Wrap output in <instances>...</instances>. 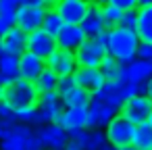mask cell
<instances>
[{
	"instance_id": "1",
	"label": "cell",
	"mask_w": 152,
	"mask_h": 150,
	"mask_svg": "<svg viewBox=\"0 0 152 150\" xmlns=\"http://www.w3.org/2000/svg\"><path fill=\"white\" fill-rule=\"evenodd\" d=\"M137 48H140V38H137L135 31L123 29V27H113L108 31L106 54H110L119 63L129 67L135 61V56H137Z\"/></svg>"
},
{
	"instance_id": "2",
	"label": "cell",
	"mask_w": 152,
	"mask_h": 150,
	"mask_svg": "<svg viewBox=\"0 0 152 150\" xmlns=\"http://www.w3.org/2000/svg\"><path fill=\"white\" fill-rule=\"evenodd\" d=\"M38 96L40 94L36 86L21 77L2 88V102H7L15 113L25 110V108H38Z\"/></svg>"
},
{
	"instance_id": "3",
	"label": "cell",
	"mask_w": 152,
	"mask_h": 150,
	"mask_svg": "<svg viewBox=\"0 0 152 150\" xmlns=\"http://www.w3.org/2000/svg\"><path fill=\"white\" fill-rule=\"evenodd\" d=\"M48 9H54V7L50 2H40V0H23V2H19V7H17L15 27H19L25 34L42 29V21H44Z\"/></svg>"
},
{
	"instance_id": "4",
	"label": "cell",
	"mask_w": 152,
	"mask_h": 150,
	"mask_svg": "<svg viewBox=\"0 0 152 150\" xmlns=\"http://www.w3.org/2000/svg\"><path fill=\"white\" fill-rule=\"evenodd\" d=\"M104 135H106V142H108L113 148H123V146H129V144H133L135 125L117 113V115H115V117L108 121Z\"/></svg>"
},
{
	"instance_id": "5",
	"label": "cell",
	"mask_w": 152,
	"mask_h": 150,
	"mask_svg": "<svg viewBox=\"0 0 152 150\" xmlns=\"http://www.w3.org/2000/svg\"><path fill=\"white\" fill-rule=\"evenodd\" d=\"M75 54V63L77 67H92L98 69L102 59L106 56V48L96 40V38H86L81 42V46L73 52Z\"/></svg>"
},
{
	"instance_id": "6",
	"label": "cell",
	"mask_w": 152,
	"mask_h": 150,
	"mask_svg": "<svg viewBox=\"0 0 152 150\" xmlns=\"http://www.w3.org/2000/svg\"><path fill=\"white\" fill-rule=\"evenodd\" d=\"M150 113H152V102L146 96H133L119 108V115L125 117L127 121H131L135 127L142 123H148Z\"/></svg>"
},
{
	"instance_id": "7",
	"label": "cell",
	"mask_w": 152,
	"mask_h": 150,
	"mask_svg": "<svg viewBox=\"0 0 152 150\" xmlns=\"http://www.w3.org/2000/svg\"><path fill=\"white\" fill-rule=\"evenodd\" d=\"M90 7L92 4L86 2V0H63V2L54 4V13L61 17L63 23H67V25H79L86 19Z\"/></svg>"
},
{
	"instance_id": "8",
	"label": "cell",
	"mask_w": 152,
	"mask_h": 150,
	"mask_svg": "<svg viewBox=\"0 0 152 150\" xmlns=\"http://www.w3.org/2000/svg\"><path fill=\"white\" fill-rule=\"evenodd\" d=\"M56 38L46 34L44 29H36L31 34H27V42H25V52H31L40 59H48L54 50H56Z\"/></svg>"
},
{
	"instance_id": "9",
	"label": "cell",
	"mask_w": 152,
	"mask_h": 150,
	"mask_svg": "<svg viewBox=\"0 0 152 150\" xmlns=\"http://www.w3.org/2000/svg\"><path fill=\"white\" fill-rule=\"evenodd\" d=\"M46 69H50L52 73H56L58 77H67V75H73L75 69H77V63H75V54L69 52V50H61L56 48L48 59H46Z\"/></svg>"
},
{
	"instance_id": "10",
	"label": "cell",
	"mask_w": 152,
	"mask_h": 150,
	"mask_svg": "<svg viewBox=\"0 0 152 150\" xmlns=\"http://www.w3.org/2000/svg\"><path fill=\"white\" fill-rule=\"evenodd\" d=\"M36 133H38L42 146L48 148V150H63V148L67 146V142H69L67 131H65L63 127L54 125V123H46V125L38 127Z\"/></svg>"
},
{
	"instance_id": "11",
	"label": "cell",
	"mask_w": 152,
	"mask_h": 150,
	"mask_svg": "<svg viewBox=\"0 0 152 150\" xmlns=\"http://www.w3.org/2000/svg\"><path fill=\"white\" fill-rule=\"evenodd\" d=\"M25 42L27 34L19 27H11L0 38V56H19L21 52H25Z\"/></svg>"
},
{
	"instance_id": "12",
	"label": "cell",
	"mask_w": 152,
	"mask_h": 150,
	"mask_svg": "<svg viewBox=\"0 0 152 150\" xmlns=\"http://www.w3.org/2000/svg\"><path fill=\"white\" fill-rule=\"evenodd\" d=\"M73 81L75 86L83 88L86 92H90L92 96L104 88V75L100 69H92V67H77L73 73Z\"/></svg>"
},
{
	"instance_id": "13",
	"label": "cell",
	"mask_w": 152,
	"mask_h": 150,
	"mask_svg": "<svg viewBox=\"0 0 152 150\" xmlns=\"http://www.w3.org/2000/svg\"><path fill=\"white\" fill-rule=\"evenodd\" d=\"M135 34L140 38V44H152V0H142L137 4Z\"/></svg>"
},
{
	"instance_id": "14",
	"label": "cell",
	"mask_w": 152,
	"mask_h": 150,
	"mask_svg": "<svg viewBox=\"0 0 152 150\" xmlns=\"http://www.w3.org/2000/svg\"><path fill=\"white\" fill-rule=\"evenodd\" d=\"M29 125L25 123H2V150H25L23 135Z\"/></svg>"
},
{
	"instance_id": "15",
	"label": "cell",
	"mask_w": 152,
	"mask_h": 150,
	"mask_svg": "<svg viewBox=\"0 0 152 150\" xmlns=\"http://www.w3.org/2000/svg\"><path fill=\"white\" fill-rule=\"evenodd\" d=\"M46 69V61L31 54V52H21L19 54V77L25 79V81H36L42 71Z\"/></svg>"
},
{
	"instance_id": "16",
	"label": "cell",
	"mask_w": 152,
	"mask_h": 150,
	"mask_svg": "<svg viewBox=\"0 0 152 150\" xmlns=\"http://www.w3.org/2000/svg\"><path fill=\"white\" fill-rule=\"evenodd\" d=\"M56 38V46L61 48V50H69V52H75L79 46H81V42L86 40V34H83V29L79 27V25H63L61 29H58V34L54 36Z\"/></svg>"
},
{
	"instance_id": "17",
	"label": "cell",
	"mask_w": 152,
	"mask_h": 150,
	"mask_svg": "<svg viewBox=\"0 0 152 150\" xmlns=\"http://www.w3.org/2000/svg\"><path fill=\"white\" fill-rule=\"evenodd\" d=\"M115 115H117L115 108H110V106H106V104H102V102H98V100L92 98V102H90V106H88V125H86V129H100V127H106L108 121H110Z\"/></svg>"
},
{
	"instance_id": "18",
	"label": "cell",
	"mask_w": 152,
	"mask_h": 150,
	"mask_svg": "<svg viewBox=\"0 0 152 150\" xmlns=\"http://www.w3.org/2000/svg\"><path fill=\"white\" fill-rule=\"evenodd\" d=\"M90 102H92V94L79 86H73L61 94V104L65 108H88Z\"/></svg>"
},
{
	"instance_id": "19",
	"label": "cell",
	"mask_w": 152,
	"mask_h": 150,
	"mask_svg": "<svg viewBox=\"0 0 152 150\" xmlns=\"http://www.w3.org/2000/svg\"><path fill=\"white\" fill-rule=\"evenodd\" d=\"M79 27L83 29L86 38H94V36H98L102 29H106V27H104V21H102L100 4H92V7H90V11H88L86 19L79 23Z\"/></svg>"
},
{
	"instance_id": "20",
	"label": "cell",
	"mask_w": 152,
	"mask_h": 150,
	"mask_svg": "<svg viewBox=\"0 0 152 150\" xmlns=\"http://www.w3.org/2000/svg\"><path fill=\"white\" fill-rule=\"evenodd\" d=\"M75 142H79L83 150H102L108 144L102 129H83Z\"/></svg>"
},
{
	"instance_id": "21",
	"label": "cell",
	"mask_w": 152,
	"mask_h": 150,
	"mask_svg": "<svg viewBox=\"0 0 152 150\" xmlns=\"http://www.w3.org/2000/svg\"><path fill=\"white\" fill-rule=\"evenodd\" d=\"M88 125V108H65L63 117V129H86Z\"/></svg>"
},
{
	"instance_id": "22",
	"label": "cell",
	"mask_w": 152,
	"mask_h": 150,
	"mask_svg": "<svg viewBox=\"0 0 152 150\" xmlns=\"http://www.w3.org/2000/svg\"><path fill=\"white\" fill-rule=\"evenodd\" d=\"M17 0H0V34L15 27V15H17Z\"/></svg>"
},
{
	"instance_id": "23",
	"label": "cell",
	"mask_w": 152,
	"mask_h": 150,
	"mask_svg": "<svg viewBox=\"0 0 152 150\" xmlns=\"http://www.w3.org/2000/svg\"><path fill=\"white\" fill-rule=\"evenodd\" d=\"M127 73H129V81L146 83V81L152 77V63H150V61H140V59H135V61L127 67Z\"/></svg>"
},
{
	"instance_id": "24",
	"label": "cell",
	"mask_w": 152,
	"mask_h": 150,
	"mask_svg": "<svg viewBox=\"0 0 152 150\" xmlns=\"http://www.w3.org/2000/svg\"><path fill=\"white\" fill-rule=\"evenodd\" d=\"M38 94H44V92H56V86H58V75L52 73L50 69H44L42 75L34 81Z\"/></svg>"
},
{
	"instance_id": "25",
	"label": "cell",
	"mask_w": 152,
	"mask_h": 150,
	"mask_svg": "<svg viewBox=\"0 0 152 150\" xmlns=\"http://www.w3.org/2000/svg\"><path fill=\"white\" fill-rule=\"evenodd\" d=\"M133 146L137 150H150L152 148V127L148 123H142L135 127V135H133Z\"/></svg>"
},
{
	"instance_id": "26",
	"label": "cell",
	"mask_w": 152,
	"mask_h": 150,
	"mask_svg": "<svg viewBox=\"0 0 152 150\" xmlns=\"http://www.w3.org/2000/svg\"><path fill=\"white\" fill-rule=\"evenodd\" d=\"M100 13H102V21H104V27L106 29H113L119 25V19L123 15V11H119L113 2H106V4H100Z\"/></svg>"
},
{
	"instance_id": "27",
	"label": "cell",
	"mask_w": 152,
	"mask_h": 150,
	"mask_svg": "<svg viewBox=\"0 0 152 150\" xmlns=\"http://www.w3.org/2000/svg\"><path fill=\"white\" fill-rule=\"evenodd\" d=\"M0 75L9 79H19V56H0Z\"/></svg>"
},
{
	"instance_id": "28",
	"label": "cell",
	"mask_w": 152,
	"mask_h": 150,
	"mask_svg": "<svg viewBox=\"0 0 152 150\" xmlns=\"http://www.w3.org/2000/svg\"><path fill=\"white\" fill-rule=\"evenodd\" d=\"M63 25H65V23H63L61 17L54 13V9H48V13H46V17H44V21H42V29H44L46 34H50V36H56Z\"/></svg>"
},
{
	"instance_id": "29",
	"label": "cell",
	"mask_w": 152,
	"mask_h": 150,
	"mask_svg": "<svg viewBox=\"0 0 152 150\" xmlns=\"http://www.w3.org/2000/svg\"><path fill=\"white\" fill-rule=\"evenodd\" d=\"M38 106L40 110H52V108H61V96L58 92H44L38 96Z\"/></svg>"
},
{
	"instance_id": "30",
	"label": "cell",
	"mask_w": 152,
	"mask_h": 150,
	"mask_svg": "<svg viewBox=\"0 0 152 150\" xmlns=\"http://www.w3.org/2000/svg\"><path fill=\"white\" fill-rule=\"evenodd\" d=\"M135 25H137V9H133V11H125V13L121 15V19H119V25H117V27H123V29H131V31H135Z\"/></svg>"
},
{
	"instance_id": "31",
	"label": "cell",
	"mask_w": 152,
	"mask_h": 150,
	"mask_svg": "<svg viewBox=\"0 0 152 150\" xmlns=\"http://www.w3.org/2000/svg\"><path fill=\"white\" fill-rule=\"evenodd\" d=\"M23 144H25V150H42V148H44L34 127H27V131H25V135H23Z\"/></svg>"
},
{
	"instance_id": "32",
	"label": "cell",
	"mask_w": 152,
	"mask_h": 150,
	"mask_svg": "<svg viewBox=\"0 0 152 150\" xmlns=\"http://www.w3.org/2000/svg\"><path fill=\"white\" fill-rule=\"evenodd\" d=\"M0 121H4V123H19L17 121V113L7 104L0 100Z\"/></svg>"
},
{
	"instance_id": "33",
	"label": "cell",
	"mask_w": 152,
	"mask_h": 150,
	"mask_svg": "<svg viewBox=\"0 0 152 150\" xmlns=\"http://www.w3.org/2000/svg\"><path fill=\"white\" fill-rule=\"evenodd\" d=\"M73 86H75V81H73V75L58 77V86H56V92H58V96H61L63 92H67L69 88H73Z\"/></svg>"
},
{
	"instance_id": "34",
	"label": "cell",
	"mask_w": 152,
	"mask_h": 150,
	"mask_svg": "<svg viewBox=\"0 0 152 150\" xmlns=\"http://www.w3.org/2000/svg\"><path fill=\"white\" fill-rule=\"evenodd\" d=\"M137 56L140 61H152V44H140Z\"/></svg>"
},
{
	"instance_id": "35",
	"label": "cell",
	"mask_w": 152,
	"mask_h": 150,
	"mask_svg": "<svg viewBox=\"0 0 152 150\" xmlns=\"http://www.w3.org/2000/svg\"><path fill=\"white\" fill-rule=\"evenodd\" d=\"M108 31H110V29H102V31H100L98 36H94V38H96V40H98V42H100V44L104 46V48L108 46Z\"/></svg>"
},
{
	"instance_id": "36",
	"label": "cell",
	"mask_w": 152,
	"mask_h": 150,
	"mask_svg": "<svg viewBox=\"0 0 152 150\" xmlns=\"http://www.w3.org/2000/svg\"><path fill=\"white\" fill-rule=\"evenodd\" d=\"M65 150H83V148H81V144H79V142L69 140V142H67V146H65Z\"/></svg>"
},
{
	"instance_id": "37",
	"label": "cell",
	"mask_w": 152,
	"mask_h": 150,
	"mask_svg": "<svg viewBox=\"0 0 152 150\" xmlns=\"http://www.w3.org/2000/svg\"><path fill=\"white\" fill-rule=\"evenodd\" d=\"M146 98H148V100L152 102V77H150V79L146 81Z\"/></svg>"
},
{
	"instance_id": "38",
	"label": "cell",
	"mask_w": 152,
	"mask_h": 150,
	"mask_svg": "<svg viewBox=\"0 0 152 150\" xmlns=\"http://www.w3.org/2000/svg\"><path fill=\"white\" fill-rule=\"evenodd\" d=\"M117 150H137L133 144H129V146H123V148H117Z\"/></svg>"
},
{
	"instance_id": "39",
	"label": "cell",
	"mask_w": 152,
	"mask_h": 150,
	"mask_svg": "<svg viewBox=\"0 0 152 150\" xmlns=\"http://www.w3.org/2000/svg\"><path fill=\"white\" fill-rule=\"evenodd\" d=\"M102 150H117V148H113V146H110V144H106V146H104V148H102Z\"/></svg>"
},
{
	"instance_id": "40",
	"label": "cell",
	"mask_w": 152,
	"mask_h": 150,
	"mask_svg": "<svg viewBox=\"0 0 152 150\" xmlns=\"http://www.w3.org/2000/svg\"><path fill=\"white\" fill-rule=\"evenodd\" d=\"M148 125L152 127V113H150V117H148Z\"/></svg>"
},
{
	"instance_id": "41",
	"label": "cell",
	"mask_w": 152,
	"mask_h": 150,
	"mask_svg": "<svg viewBox=\"0 0 152 150\" xmlns=\"http://www.w3.org/2000/svg\"><path fill=\"white\" fill-rule=\"evenodd\" d=\"M0 138H2V121H0Z\"/></svg>"
},
{
	"instance_id": "42",
	"label": "cell",
	"mask_w": 152,
	"mask_h": 150,
	"mask_svg": "<svg viewBox=\"0 0 152 150\" xmlns=\"http://www.w3.org/2000/svg\"><path fill=\"white\" fill-rule=\"evenodd\" d=\"M0 100H2V86H0Z\"/></svg>"
},
{
	"instance_id": "43",
	"label": "cell",
	"mask_w": 152,
	"mask_h": 150,
	"mask_svg": "<svg viewBox=\"0 0 152 150\" xmlns=\"http://www.w3.org/2000/svg\"><path fill=\"white\" fill-rule=\"evenodd\" d=\"M0 38H2V34H0Z\"/></svg>"
},
{
	"instance_id": "44",
	"label": "cell",
	"mask_w": 152,
	"mask_h": 150,
	"mask_svg": "<svg viewBox=\"0 0 152 150\" xmlns=\"http://www.w3.org/2000/svg\"><path fill=\"white\" fill-rule=\"evenodd\" d=\"M63 150H65V148H63Z\"/></svg>"
},
{
	"instance_id": "45",
	"label": "cell",
	"mask_w": 152,
	"mask_h": 150,
	"mask_svg": "<svg viewBox=\"0 0 152 150\" xmlns=\"http://www.w3.org/2000/svg\"><path fill=\"white\" fill-rule=\"evenodd\" d=\"M150 150H152V148H150Z\"/></svg>"
}]
</instances>
